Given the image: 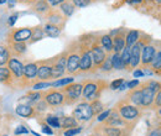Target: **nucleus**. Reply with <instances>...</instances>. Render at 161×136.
Wrapping results in <instances>:
<instances>
[{"instance_id": "24", "label": "nucleus", "mask_w": 161, "mask_h": 136, "mask_svg": "<svg viewBox=\"0 0 161 136\" xmlns=\"http://www.w3.org/2000/svg\"><path fill=\"white\" fill-rule=\"evenodd\" d=\"M141 32L139 30H129L126 31V35H125V46L128 47H131L133 45H135L139 39H140Z\"/></svg>"}, {"instance_id": "9", "label": "nucleus", "mask_w": 161, "mask_h": 136, "mask_svg": "<svg viewBox=\"0 0 161 136\" xmlns=\"http://www.w3.org/2000/svg\"><path fill=\"white\" fill-rule=\"evenodd\" d=\"M66 64H67V51L64 50L53 57L52 79H58L66 74Z\"/></svg>"}, {"instance_id": "20", "label": "nucleus", "mask_w": 161, "mask_h": 136, "mask_svg": "<svg viewBox=\"0 0 161 136\" xmlns=\"http://www.w3.org/2000/svg\"><path fill=\"white\" fill-rule=\"evenodd\" d=\"M130 104L135 105V106H139V108H142V93H141L140 87L138 88H134V89H129L128 94H126V98H125Z\"/></svg>"}, {"instance_id": "2", "label": "nucleus", "mask_w": 161, "mask_h": 136, "mask_svg": "<svg viewBox=\"0 0 161 136\" xmlns=\"http://www.w3.org/2000/svg\"><path fill=\"white\" fill-rule=\"evenodd\" d=\"M67 51V64H66V74L77 76L80 74V45L78 41H73L66 48Z\"/></svg>"}, {"instance_id": "57", "label": "nucleus", "mask_w": 161, "mask_h": 136, "mask_svg": "<svg viewBox=\"0 0 161 136\" xmlns=\"http://www.w3.org/2000/svg\"><path fill=\"white\" fill-rule=\"evenodd\" d=\"M156 1H158V3H159V4H161V0H156Z\"/></svg>"}, {"instance_id": "47", "label": "nucleus", "mask_w": 161, "mask_h": 136, "mask_svg": "<svg viewBox=\"0 0 161 136\" xmlns=\"http://www.w3.org/2000/svg\"><path fill=\"white\" fill-rule=\"evenodd\" d=\"M41 129H42V133L47 134V135H52L53 134V130L51 129V126H48L47 124H41Z\"/></svg>"}, {"instance_id": "3", "label": "nucleus", "mask_w": 161, "mask_h": 136, "mask_svg": "<svg viewBox=\"0 0 161 136\" xmlns=\"http://www.w3.org/2000/svg\"><path fill=\"white\" fill-rule=\"evenodd\" d=\"M142 93V108H151L155 94L161 89V82L150 79L139 84Z\"/></svg>"}, {"instance_id": "1", "label": "nucleus", "mask_w": 161, "mask_h": 136, "mask_svg": "<svg viewBox=\"0 0 161 136\" xmlns=\"http://www.w3.org/2000/svg\"><path fill=\"white\" fill-rule=\"evenodd\" d=\"M82 99L83 101H93L99 99L102 93L108 88V82L104 79H84L82 80Z\"/></svg>"}, {"instance_id": "39", "label": "nucleus", "mask_w": 161, "mask_h": 136, "mask_svg": "<svg viewBox=\"0 0 161 136\" xmlns=\"http://www.w3.org/2000/svg\"><path fill=\"white\" fill-rule=\"evenodd\" d=\"M51 88V82H36L32 85V90H46Z\"/></svg>"}, {"instance_id": "42", "label": "nucleus", "mask_w": 161, "mask_h": 136, "mask_svg": "<svg viewBox=\"0 0 161 136\" xmlns=\"http://www.w3.org/2000/svg\"><path fill=\"white\" fill-rule=\"evenodd\" d=\"M125 80L123 79V78H119V79H115V80H113L112 83H110V89H113V90H117V89H119L120 88V85L124 83Z\"/></svg>"}, {"instance_id": "38", "label": "nucleus", "mask_w": 161, "mask_h": 136, "mask_svg": "<svg viewBox=\"0 0 161 136\" xmlns=\"http://www.w3.org/2000/svg\"><path fill=\"white\" fill-rule=\"evenodd\" d=\"M35 109H36V112L39 113V114H41V113H43L45 110H47V108H48V104L46 103V100L42 98V99H40L39 101H36L34 105H32Z\"/></svg>"}, {"instance_id": "33", "label": "nucleus", "mask_w": 161, "mask_h": 136, "mask_svg": "<svg viewBox=\"0 0 161 136\" xmlns=\"http://www.w3.org/2000/svg\"><path fill=\"white\" fill-rule=\"evenodd\" d=\"M112 63H113V69H117V71L125 69V67L121 62L120 53H115V52L112 53Z\"/></svg>"}, {"instance_id": "43", "label": "nucleus", "mask_w": 161, "mask_h": 136, "mask_svg": "<svg viewBox=\"0 0 161 136\" xmlns=\"http://www.w3.org/2000/svg\"><path fill=\"white\" fill-rule=\"evenodd\" d=\"M80 131H82V128H80V126L73 128V129H68V130L64 131V136H75V135H77V134H80Z\"/></svg>"}, {"instance_id": "22", "label": "nucleus", "mask_w": 161, "mask_h": 136, "mask_svg": "<svg viewBox=\"0 0 161 136\" xmlns=\"http://www.w3.org/2000/svg\"><path fill=\"white\" fill-rule=\"evenodd\" d=\"M31 8H32L34 13H36L37 15H43V16L51 10V6L48 5V3L46 0H36L31 5Z\"/></svg>"}, {"instance_id": "58", "label": "nucleus", "mask_w": 161, "mask_h": 136, "mask_svg": "<svg viewBox=\"0 0 161 136\" xmlns=\"http://www.w3.org/2000/svg\"><path fill=\"white\" fill-rule=\"evenodd\" d=\"M92 1H94V0H92Z\"/></svg>"}, {"instance_id": "40", "label": "nucleus", "mask_w": 161, "mask_h": 136, "mask_svg": "<svg viewBox=\"0 0 161 136\" xmlns=\"http://www.w3.org/2000/svg\"><path fill=\"white\" fill-rule=\"evenodd\" d=\"M71 1L76 8H86L92 3V0H71Z\"/></svg>"}, {"instance_id": "8", "label": "nucleus", "mask_w": 161, "mask_h": 136, "mask_svg": "<svg viewBox=\"0 0 161 136\" xmlns=\"http://www.w3.org/2000/svg\"><path fill=\"white\" fill-rule=\"evenodd\" d=\"M32 27H19V29H10L6 35V43L9 42H29L31 37Z\"/></svg>"}, {"instance_id": "35", "label": "nucleus", "mask_w": 161, "mask_h": 136, "mask_svg": "<svg viewBox=\"0 0 161 136\" xmlns=\"http://www.w3.org/2000/svg\"><path fill=\"white\" fill-rule=\"evenodd\" d=\"M120 58L124 67H125V69L128 71V67H129V63H130V47L125 46L123 48V51L120 52Z\"/></svg>"}, {"instance_id": "31", "label": "nucleus", "mask_w": 161, "mask_h": 136, "mask_svg": "<svg viewBox=\"0 0 161 136\" xmlns=\"http://www.w3.org/2000/svg\"><path fill=\"white\" fill-rule=\"evenodd\" d=\"M103 133L105 136H125L124 130L120 128H115V126H104Z\"/></svg>"}, {"instance_id": "15", "label": "nucleus", "mask_w": 161, "mask_h": 136, "mask_svg": "<svg viewBox=\"0 0 161 136\" xmlns=\"http://www.w3.org/2000/svg\"><path fill=\"white\" fill-rule=\"evenodd\" d=\"M113 39V52L115 53H120L123 48L125 47V35H126V30L125 29H118L114 30L109 34Z\"/></svg>"}, {"instance_id": "37", "label": "nucleus", "mask_w": 161, "mask_h": 136, "mask_svg": "<svg viewBox=\"0 0 161 136\" xmlns=\"http://www.w3.org/2000/svg\"><path fill=\"white\" fill-rule=\"evenodd\" d=\"M89 104H91V108H92L93 115H98V114H101L102 112L104 110V105H103V103H102L99 99L93 100V101H91Z\"/></svg>"}, {"instance_id": "45", "label": "nucleus", "mask_w": 161, "mask_h": 136, "mask_svg": "<svg viewBox=\"0 0 161 136\" xmlns=\"http://www.w3.org/2000/svg\"><path fill=\"white\" fill-rule=\"evenodd\" d=\"M110 112H112V109H108V110H103L101 114H98V121H104L107 117H109Z\"/></svg>"}, {"instance_id": "16", "label": "nucleus", "mask_w": 161, "mask_h": 136, "mask_svg": "<svg viewBox=\"0 0 161 136\" xmlns=\"http://www.w3.org/2000/svg\"><path fill=\"white\" fill-rule=\"evenodd\" d=\"M105 126H115V128H121V126H128V125H134V122H129L126 120H124L120 117V114L117 112L115 108L112 109L109 117H107L104 121H102Z\"/></svg>"}, {"instance_id": "11", "label": "nucleus", "mask_w": 161, "mask_h": 136, "mask_svg": "<svg viewBox=\"0 0 161 136\" xmlns=\"http://www.w3.org/2000/svg\"><path fill=\"white\" fill-rule=\"evenodd\" d=\"M6 67L9 68V71L11 72V74L14 77L15 85L20 88L21 80H22V77H24V63L16 57H11L9 59Z\"/></svg>"}, {"instance_id": "49", "label": "nucleus", "mask_w": 161, "mask_h": 136, "mask_svg": "<svg viewBox=\"0 0 161 136\" xmlns=\"http://www.w3.org/2000/svg\"><path fill=\"white\" fill-rule=\"evenodd\" d=\"M47 3H48V5L52 8V6H58L61 5L63 1H66V0H46Z\"/></svg>"}, {"instance_id": "48", "label": "nucleus", "mask_w": 161, "mask_h": 136, "mask_svg": "<svg viewBox=\"0 0 161 136\" xmlns=\"http://www.w3.org/2000/svg\"><path fill=\"white\" fill-rule=\"evenodd\" d=\"M18 18H19L18 14H13V15L9 18V20H8V25H9L10 27H13V26L15 25V22L18 21Z\"/></svg>"}, {"instance_id": "56", "label": "nucleus", "mask_w": 161, "mask_h": 136, "mask_svg": "<svg viewBox=\"0 0 161 136\" xmlns=\"http://www.w3.org/2000/svg\"><path fill=\"white\" fill-rule=\"evenodd\" d=\"M159 115H160V117H161V106H160V108H159Z\"/></svg>"}, {"instance_id": "50", "label": "nucleus", "mask_w": 161, "mask_h": 136, "mask_svg": "<svg viewBox=\"0 0 161 136\" xmlns=\"http://www.w3.org/2000/svg\"><path fill=\"white\" fill-rule=\"evenodd\" d=\"M133 76L135 78H139V77H144L145 74H144V71L142 69H135V71H133Z\"/></svg>"}, {"instance_id": "55", "label": "nucleus", "mask_w": 161, "mask_h": 136, "mask_svg": "<svg viewBox=\"0 0 161 136\" xmlns=\"http://www.w3.org/2000/svg\"><path fill=\"white\" fill-rule=\"evenodd\" d=\"M5 3H8V0H0V5L1 4H5Z\"/></svg>"}, {"instance_id": "14", "label": "nucleus", "mask_w": 161, "mask_h": 136, "mask_svg": "<svg viewBox=\"0 0 161 136\" xmlns=\"http://www.w3.org/2000/svg\"><path fill=\"white\" fill-rule=\"evenodd\" d=\"M155 53H156V47L151 43L146 45L142 47L141 50V57H140V67L141 69H146L150 67L153 59L155 57Z\"/></svg>"}, {"instance_id": "51", "label": "nucleus", "mask_w": 161, "mask_h": 136, "mask_svg": "<svg viewBox=\"0 0 161 136\" xmlns=\"http://www.w3.org/2000/svg\"><path fill=\"white\" fill-rule=\"evenodd\" d=\"M147 136H161V128H158V129L153 130Z\"/></svg>"}, {"instance_id": "29", "label": "nucleus", "mask_w": 161, "mask_h": 136, "mask_svg": "<svg viewBox=\"0 0 161 136\" xmlns=\"http://www.w3.org/2000/svg\"><path fill=\"white\" fill-rule=\"evenodd\" d=\"M60 121H61V128L64 129V130L73 129V128H77L78 126V121L73 117H63L60 119Z\"/></svg>"}, {"instance_id": "6", "label": "nucleus", "mask_w": 161, "mask_h": 136, "mask_svg": "<svg viewBox=\"0 0 161 136\" xmlns=\"http://www.w3.org/2000/svg\"><path fill=\"white\" fill-rule=\"evenodd\" d=\"M91 55H92V61H93V67H92L91 73H96L108 56V53L104 51V48L102 47L101 42H99V36L93 37V41L91 43Z\"/></svg>"}, {"instance_id": "25", "label": "nucleus", "mask_w": 161, "mask_h": 136, "mask_svg": "<svg viewBox=\"0 0 161 136\" xmlns=\"http://www.w3.org/2000/svg\"><path fill=\"white\" fill-rule=\"evenodd\" d=\"M99 42H101L102 47L104 48V51L107 53H113V39L109 34H104L99 36Z\"/></svg>"}, {"instance_id": "7", "label": "nucleus", "mask_w": 161, "mask_h": 136, "mask_svg": "<svg viewBox=\"0 0 161 136\" xmlns=\"http://www.w3.org/2000/svg\"><path fill=\"white\" fill-rule=\"evenodd\" d=\"M37 61L35 62H29L26 64H24V77L21 80L20 89L21 88H27V87H32L37 80Z\"/></svg>"}, {"instance_id": "52", "label": "nucleus", "mask_w": 161, "mask_h": 136, "mask_svg": "<svg viewBox=\"0 0 161 136\" xmlns=\"http://www.w3.org/2000/svg\"><path fill=\"white\" fill-rule=\"evenodd\" d=\"M36 0H18V3H21V4H26V5H32Z\"/></svg>"}, {"instance_id": "4", "label": "nucleus", "mask_w": 161, "mask_h": 136, "mask_svg": "<svg viewBox=\"0 0 161 136\" xmlns=\"http://www.w3.org/2000/svg\"><path fill=\"white\" fill-rule=\"evenodd\" d=\"M117 109V112L120 114V117L129 121V122H135L136 120H139L141 117V110L139 106H135L133 104H130L126 99H121L120 101H118L114 106Z\"/></svg>"}, {"instance_id": "34", "label": "nucleus", "mask_w": 161, "mask_h": 136, "mask_svg": "<svg viewBox=\"0 0 161 136\" xmlns=\"http://www.w3.org/2000/svg\"><path fill=\"white\" fill-rule=\"evenodd\" d=\"M99 71L104 72V73H109L110 71H113V63H112V53H108L107 58L104 59V62L101 64Z\"/></svg>"}, {"instance_id": "46", "label": "nucleus", "mask_w": 161, "mask_h": 136, "mask_svg": "<svg viewBox=\"0 0 161 136\" xmlns=\"http://www.w3.org/2000/svg\"><path fill=\"white\" fill-rule=\"evenodd\" d=\"M139 84H140V82H139L138 79H133V80H130V82H126V88L134 89V88L139 87Z\"/></svg>"}, {"instance_id": "41", "label": "nucleus", "mask_w": 161, "mask_h": 136, "mask_svg": "<svg viewBox=\"0 0 161 136\" xmlns=\"http://www.w3.org/2000/svg\"><path fill=\"white\" fill-rule=\"evenodd\" d=\"M161 106V89L155 94V98H154V103H153V105H151V108H154V109H158V108H160Z\"/></svg>"}, {"instance_id": "54", "label": "nucleus", "mask_w": 161, "mask_h": 136, "mask_svg": "<svg viewBox=\"0 0 161 136\" xmlns=\"http://www.w3.org/2000/svg\"><path fill=\"white\" fill-rule=\"evenodd\" d=\"M128 3H130V4H136V3H141V0H128Z\"/></svg>"}, {"instance_id": "12", "label": "nucleus", "mask_w": 161, "mask_h": 136, "mask_svg": "<svg viewBox=\"0 0 161 136\" xmlns=\"http://www.w3.org/2000/svg\"><path fill=\"white\" fill-rule=\"evenodd\" d=\"M72 117H75L77 121H89L93 115L91 104L88 101H82L80 103L72 112Z\"/></svg>"}, {"instance_id": "27", "label": "nucleus", "mask_w": 161, "mask_h": 136, "mask_svg": "<svg viewBox=\"0 0 161 136\" xmlns=\"http://www.w3.org/2000/svg\"><path fill=\"white\" fill-rule=\"evenodd\" d=\"M75 9H76V6L72 4V1H68V0L63 1L60 5V11L66 16V18L72 16L73 13H75Z\"/></svg>"}, {"instance_id": "18", "label": "nucleus", "mask_w": 161, "mask_h": 136, "mask_svg": "<svg viewBox=\"0 0 161 136\" xmlns=\"http://www.w3.org/2000/svg\"><path fill=\"white\" fill-rule=\"evenodd\" d=\"M15 113H16L19 117H25V119H34V117H36L37 115H40L32 105L21 104V103L15 108Z\"/></svg>"}, {"instance_id": "44", "label": "nucleus", "mask_w": 161, "mask_h": 136, "mask_svg": "<svg viewBox=\"0 0 161 136\" xmlns=\"http://www.w3.org/2000/svg\"><path fill=\"white\" fill-rule=\"evenodd\" d=\"M26 134H29V130H27L24 125H19V126L15 129V131H14V135H16V136L26 135Z\"/></svg>"}, {"instance_id": "53", "label": "nucleus", "mask_w": 161, "mask_h": 136, "mask_svg": "<svg viewBox=\"0 0 161 136\" xmlns=\"http://www.w3.org/2000/svg\"><path fill=\"white\" fill-rule=\"evenodd\" d=\"M16 3H18V0H8V5H9V8H10V9H11Z\"/></svg>"}, {"instance_id": "30", "label": "nucleus", "mask_w": 161, "mask_h": 136, "mask_svg": "<svg viewBox=\"0 0 161 136\" xmlns=\"http://www.w3.org/2000/svg\"><path fill=\"white\" fill-rule=\"evenodd\" d=\"M150 69H151V72H154V73H156V74H160L161 72V50H156V53H155V57L153 59V62H151V64H150V67H149Z\"/></svg>"}, {"instance_id": "32", "label": "nucleus", "mask_w": 161, "mask_h": 136, "mask_svg": "<svg viewBox=\"0 0 161 136\" xmlns=\"http://www.w3.org/2000/svg\"><path fill=\"white\" fill-rule=\"evenodd\" d=\"M75 80V78L72 76L66 78H58V79H55L53 82H51V88H61V87H64L69 83H72Z\"/></svg>"}, {"instance_id": "26", "label": "nucleus", "mask_w": 161, "mask_h": 136, "mask_svg": "<svg viewBox=\"0 0 161 136\" xmlns=\"http://www.w3.org/2000/svg\"><path fill=\"white\" fill-rule=\"evenodd\" d=\"M10 58H11V53H10L8 45L0 43V67L6 66Z\"/></svg>"}, {"instance_id": "28", "label": "nucleus", "mask_w": 161, "mask_h": 136, "mask_svg": "<svg viewBox=\"0 0 161 136\" xmlns=\"http://www.w3.org/2000/svg\"><path fill=\"white\" fill-rule=\"evenodd\" d=\"M43 37H45L43 27H42V26H35V27H32L31 37H30L27 43H35V42H37V41H41Z\"/></svg>"}, {"instance_id": "17", "label": "nucleus", "mask_w": 161, "mask_h": 136, "mask_svg": "<svg viewBox=\"0 0 161 136\" xmlns=\"http://www.w3.org/2000/svg\"><path fill=\"white\" fill-rule=\"evenodd\" d=\"M45 18L47 20V24L56 25V26L61 27L62 30H63V27L66 25V21H67V18L61 11H58V10H52V9L45 15Z\"/></svg>"}, {"instance_id": "21", "label": "nucleus", "mask_w": 161, "mask_h": 136, "mask_svg": "<svg viewBox=\"0 0 161 136\" xmlns=\"http://www.w3.org/2000/svg\"><path fill=\"white\" fill-rule=\"evenodd\" d=\"M0 84H3L5 87H9V88H13L15 85L14 77H13L11 72L9 71V68L6 66L0 67Z\"/></svg>"}, {"instance_id": "19", "label": "nucleus", "mask_w": 161, "mask_h": 136, "mask_svg": "<svg viewBox=\"0 0 161 136\" xmlns=\"http://www.w3.org/2000/svg\"><path fill=\"white\" fill-rule=\"evenodd\" d=\"M6 45L10 50L11 57H16V58L22 57L27 51V43L26 42H9Z\"/></svg>"}, {"instance_id": "13", "label": "nucleus", "mask_w": 161, "mask_h": 136, "mask_svg": "<svg viewBox=\"0 0 161 136\" xmlns=\"http://www.w3.org/2000/svg\"><path fill=\"white\" fill-rule=\"evenodd\" d=\"M43 99L48 104V106H62L63 105V94L61 93L60 89L56 88H48L43 90Z\"/></svg>"}, {"instance_id": "36", "label": "nucleus", "mask_w": 161, "mask_h": 136, "mask_svg": "<svg viewBox=\"0 0 161 136\" xmlns=\"http://www.w3.org/2000/svg\"><path fill=\"white\" fill-rule=\"evenodd\" d=\"M46 124L51 128H55V129H60L61 128V121H60V117H56V115H47L46 117Z\"/></svg>"}, {"instance_id": "23", "label": "nucleus", "mask_w": 161, "mask_h": 136, "mask_svg": "<svg viewBox=\"0 0 161 136\" xmlns=\"http://www.w3.org/2000/svg\"><path fill=\"white\" fill-rule=\"evenodd\" d=\"M43 27V32H45V36L47 37H51V39H57L62 32V29L56 26V25H52V24H45Z\"/></svg>"}, {"instance_id": "10", "label": "nucleus", "mask_w": 161, "mask_h": 136, "mask_svg": "<svg viewBox=\"0 0 161 136\" xmlns=\"http://www.w3.org/2000/svg\"><path fill=\"white\" fill-rule=\"evenodd\" d=\"M52 63L53 57L37 61V80L39 82H50L52 79Z\"/></svg>"}, {"instance_id": "5", "label": "nucleus", "mask_w": 161, "mask_h": 136, "mask_svg": "<svg viewBox=\"0 0 161 136\" xmlns=\"http://www.w3.org/2000/svg\"><path fill=\"white\" fill-rule=\"evenodd\" d=\"M82 88H83L82 82L80 83L72 82L64 87H61L60 90L63 94V99H64L63 105H73V104L78 103V100L82 97Z\"/></svg>"}]
</instances>
